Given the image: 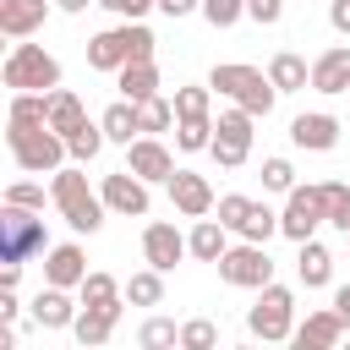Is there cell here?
<instances>
[{
    "instance_id": "6da1fadb",
    "label": "cell",
    "mask_w": 350,
    "mask_h": 350,
    "mask_svg": "<svg viewBox=\"0 0 350 350\" xmlns=\"http://www.w3.org/2000/svg\"><path fill=\"white\" fill-rule=\"evenodd\" d=\"M49 202L60 208V219L77 230V235H93L98 224H104V197L88 186V175H82V164H60L55 170V180H49Z\"/></svg>"
},
{
    "instance_id": "7a4b0ae2",
    "label": "cell",
    "mask_w": 350,
    "mask_h": 350,
    "mask_svg": "<svg viewBox=\"0 0 350 350\" xmlns=\"http://www.w3.org/2000/svg\"><path fill=\"white\" fill-rule=\"evenodd\" d=\"M5 148H11L16 170H27V175H55L60 164H71V148L49 120H38V126H11L5 120Z\"/></svg>"
},
{
    "instance_id": "3957f363",
    "label": "cell",
    "mask_w": 350,
    "mask_h": 350,
    "mask_svg": "<svg viewBox=\"0 0 350 350\" xmlns=\"http://www.w3.org/2000/svg\"><path fill=\"white\" fill-rule=\"evenodd\" d=\"M208 88L219 93V98H230V104H241V109H252L257 120L279 104V88H273V77L268 71H257V66H241V60H224V66H213L208 71Z\"/></svg>"
},
{
    "instance_id": "277c9868",
    "label": "cell",
    "mask_w": 350,
    "mask_h": 350,
    "mask_svg": "<svg viewBox=\"0 0 350 350\" xmlns=\"http://www.w3.org/2000/svg\"><path fill=\"white\" fill-rule=\"evenodd\" d=\"M0 82H5L11 93H49V88H60V60H55L44 44L16 38L11 55H5V66H0Z\"/></svg>"
},
{
    "instance_id": "5b68a950",
    "label": "cell",
    "mask_w": 350,
    "mask_h": 350,
    "mask_svg": "<svg viewBox=\"0 0 350 350\" xmlns=\"http://www.w3.org/2000/svg\"><path fill=\"white\" fill-rule=\"evenodd\" d=\"M246 334L262 339V345H284L295 334V290L290 284H262L257 290V306L246 312Z\"/></svg>"
},
{
    "instance_id": "8992f818",
    "label": "cell",
    "mask_w": 350,
    "mask_h": 350,
    "mask_svg": "<svg viewBox=\"0 0 350 350\" xmlns=\"http://www.w3.org/2000/svg\"><path fill=\"white\" fill-rule=\"evenodd\" d=\"M44 208H22V202H0V262H27L33 252H49L44 235Z\"/></svg>"
},
{
    "instance_id": "52a82bcc",
    "label": "cell",
    "mask_w": 350,
    "mask_h": 350,
    "mask_svg": "<svg viewBox=\"0 0 350 350\" xmlns=\"http://www.w3.org/2000/svg\"><path fill=\"white\" fill-rule=\"evenodd\" d=\"M252 126H257V115L241 109V104H230V109L213 120V142H208V153H213L219 170H241V164L252 159V137H257Z\"/></svg>"
},
{
    "instance_id": "ba28073f",
    "label": "cell",
    "mask_w": 350,
    "mask_h": 350,
    "mask_svg": "<svg viewBox=\"0 0 350 350\" xmlns=\"http://www.w3.org/2000/svg\"><path fill=\"white\" fill-rule=\"evenodd\" d=\"M213 268H219V279H224L230 290H262V284H273V257H268V246H257V241L230 246Z\"/></svg>"
},
{
    "instance_id": "9c48e42d",
    "label": "cell",
    "mask_w": 350,
    "mask_h": 350,
    "mask_svg": "<svg viewBox=\"0 0 350 350\" xmlns=\"http://www.w3.org/2000/svg\"><path fill=\"white\" fill-rule=\"evenodd\" d=\"M317 224H328L317 186H290V191H284V208H279V235L301 246V241L317 235Z\"/></svg>"
},
{
    "instance_id": "30bf717a",
    "label": "cell",
    "mask_w": 350,
    "mask_h": 350,
    "mask_svg": "<svg viewBox=\"0 0 350 350\" xmlns=\"http://www.w3.org/2000/svg\"><path fill=\"white\" fill-rule=\"evenodd\" d=\"M98 197H104V208L120 213V219H148V180H142L137 170L104 175V180H98Z\"/></svg>"
},
{
    "instance_id": "8fae6325",
    "label": "cell",
    "mask_w": 350,
    "mask_h": 350,
    "mask_svg": "<svg viewBox=\"0 0 350 350\" xmlns=\"http://www.w3.org/2000/svg\"><path fill=\"white\" fill-rule=\"evenodd\" d=\"M126 170H137L148 186H170V175H175V153H170L159 137H137V142H126Z\"/></svg>"
},
{
    "instance_id": "7c38bea8",
    "label": "cell",
    "mask_w": 350,
    "mask_h": 350,
    "mask_svg": "<svg viewBox=\"0 0 350 350\" xmlns=\"http://www.w3.org/2000/svg\"><path fill=\"white\" fill-rule=\"evenodd\" d=\"M180 257H191L186 235H180L175 224H164V219H148V224H142V262H153V268L170 273Z\"/></svg>"
},
{
    "instance_id": "4fadbf2b",
    "label": "cell",
    "mask_w": 350,
    "mask_h": 350,
    "mask_svg": "<svg viewBox=\"0 0 350 350\" xmlns=\"http://www.w3.org/2000/svg\"><path fill=\"white\" fill-rule=\"evenodd\" d=\"M170 202H175V213H186V219H202V213H213V186H208V175H197V170H175L170 175Z\"/></svg>"
},
{
    "instance_id": "5bb4252c",
    "label": "cell",
    "mask_w": 350,
    "mask_h": 350,
    "mask_svg": "<svg viewBox=\"0 0 350 350\" xmlns=\"http://www.w3.org/2000/svg\"><path fill=\"white\" fill-rule=\"evenodd\" d=\"M350 328H345V317L334 312V306H317V312H306V323H295V350H334L339 339H345Z\"/></svg>"
},
{
    "instance_id": "9a60e30c",
    "label": "cell",
    "mask_w": 350,
    "mask_h": 350,
    "mask_svg": "<svg viewBox=\"0 0 350 350\" xmlns=\"http://www.w3.org/2000/svg\"><path fill=\"white\" fill-rule=\"evenodd\" d=\"M290 142H295L301 153H328V148H339V120H334L328 109L295 115V120H290Z\"/></svg>"
},
{
    "instance_id": "2e32d148",
    "label": "cell",
    "mask_w": 350,
    "mask_h": 350,
    "mask_svg": "<svg viewBox=\"0 0 350 350\" xmlns=\"http://www.w3.org/2000/svg\"><path fill=\"white\" fill-rule=\"evenodd\" d=\"M82 279H88V252H82L77 241H60V246L44 252V284H66V290H77Z\"/></svg>"
},
{
    "instance_id": "e0dca14e",
    "label": "cell",
    "mask_w": 350,
    "mask_h": 350,
    "mask_svg": "<svg viewBox=\"0 0 350 350\" xmlns=\"http://www.w3.org/2000/svg\"><path fill=\"white\" fill-rule=\"evenodd\" d=\"M312 93H350V44H334L312 60Z\"/></svg>"
},
{
    "instance_id": "ac0fdd59",
    "label": "cell",
    "mask_w": 350,
    "mask_h": 350,
    "mask_svg": "<svg viewBox=\"0 0 350 350\" xmlns=\"http://www.w3.org/2000/svg\"><path fill=\"white\" fill-rule=\"evenodd\" d=\"M49 11H55V0H0V33L5 38H33Z\"/></svg>"
},
{
    "instance_id": "d6986e66",
    "label": "cell",
    "mask_w": 350,
    "mask_h": 350,
    "mask_svg": "<svg viewBox=\"0 0 350 350\" xmlns=\"http://www.w3.org/2000/svg\"><path fill=\"white\" fill-rule=\"evenodd\" d=\"M77 312H82V306L71 301L66 284H44V290L33 295V323H38V328H71Z\"/></svg>"
},
{
    "instance_id": "ffe728a7",
    "label": "cell",
    "mask_w": 350,
    "mask_h": 350,
    "mask_svg": "<svg viewBox=\"0 0 350 350\" xmlns=\"http://www.w3.org/2000/svg\"><path fill=\"white\" fill-rule=\"evenodd\" d=\"M126 60H131L126 22H120V27H104V33H93V38H88V66H93V71H120Z\"/></svg>"
},
{
    "instance_id": "44dd1931",
    "label": "cell",
    "mask_w": 350,
    "mask_h": 350,
    "mask_svg": "<svg viewBox=\"0 0 350 350\" xmlns=\"http://www.w3.org/2000/svg\"><path fill=\"white\" fill-rule=\"evenodd\" d=\"M120 306H126V301H120ZM120 306H82V312H77V323H71L77 345H82V350L109 345V334H115V323H120Z\"/></svg>"
},
{
    "instance_id": "7402d4cb",
    "label": "cell",
    "mask_w": 350,
    "mask_h": 350,
    "mask_svg": "<svg viewBox=\"0 0 350 350\" xmlns=\"http://www.w3.org/2000/svg\"><path fill=\"white\" fill-rule=\"evenodd\" d=\"M295 279L306 284V290H323L328 279H334V252L312 235V241H301V252H295Z\"/></svg>"
},
{
    "instance_id": "603a6c76",
    "label": "cell",
    "mask_w": 350,
    "mask_h": 350,
    "mask_svg": "<svg viewBox=\"0 0 350 350\" xmlns=\"http://www.w3.org/2000/svg\"><path fill=\"white\" fill-rule=\"evenodd\" d=\"M186 246H191V257L197 262H219L224 252H230V230L219 224V219H191V235H186Z\"/></svg>"
},
{
    "instance_id": "cb8c5ba5",
    "label": "cell",
    "mask_w": 350,
    "mask_h": 350,
    "mask_svg": "<svg viewBox=\"0 0 350 350\" xmlns=\"http://www.w3.org/2000/svg\"><path fill=\"white\" fill-rule=\"evenodd\" d=\"M115 88H120V98L142 104V98L159 93V66H153V60H126V66L115 71Z\"/></svg>"
},
{
    "instance_id": "d4e9b609",
    "label": "cell",
    "mask_w": 350,
    "mask_h": 350,
    "mask_svg": "<svg viewBox=\"0 0 350 350\" xmlns=\"http://www.w3.org/2000/svg\"><path fill=\"white\" fill-rule=\"evenodd\" d=\"M268 77H273L279 93H301V88H312V66H306L295 49H279V55L268 60Z\"/></svg>"
},
{
    "instance_id": "484cf974",
    "label": "cell",
    "mask_w": 350,
    "mask_h": 350,
    "mask_svg": "<svg viewBox=\"0 0 350 350\" xmlns=\"http://www.w3.org/2000/svg\"><path fill=\"white\" fill-rule=\"evenodd\" d=\"M98 126H104V137H109V142H120V148L142 137V126H137V104H131V98H115V104L98 115Z\"/></svg>"
},
{
    "instance_id": "4316f807",
    "label": "cell",
    "mask_w": 350,
    "mask_h": 350,
    "mask_svg": "<svg viewBox=\"0 0 350 350\" xmlns=\"http://www.w3.org/2000/svg\"><path fill=\"white\" fill-rule=\"evenodd\" d=\"M77 295H82V306H120L126 301V284L115 273H104V268H88V279L77 284Z\"/></svg>"
},
{
    "instance_id": "83f0119b",
    "label": "cell",
    "mask_w": 350,
    "mask_h": 350,
    "mask_svg": "<svg viewBox=\"0 0 350 350\" xmlns=\"http://www.w3.org/2000/svg\"><path fill=\"white\" fill-rule=\"evenodd\" d=\"M88 120V109H82V98L71 93V88H49V126L60 131V137H71L77 126Z\"/></svg>"
},
{
    "instance_id": "f1b7e54d",
    "label": "cell",
    "mask_w": 350,
    "mask_h": 350,
    "mask_svg": "<svg viewBox=\"0 0 350 350\" xmlns=\"http://www.w3.org/2000/svg\"><path fill=\"white\" fill-rule=\"evenodd\" d=\"M137 126H142V137H159V131H170V126H175V98H164V93L142 98V104H137Z\"/></svg>"
},
{
    "instance_id": "f546056e",
    "label": "cell",
    "mask_w": 350,
    "mask_h": 350,
    "mask_svg": "<svg viewBox=\"0 0 350 350\" xmlns=\"http://www.w3.org/2000/svg\"><path fill=\"white\" fill-rule=\"evenodd\" d=\"M104 142H109V137H104V126H98V120H82V126L66 137V148H71V164H93V159L104 153Z\"/></svg>"
},
{
    "instance_id": "4dcf8cb0",
    "label": "cell",
    "mask_w": 350,
    "mask_h": 350,
    "mask_svg": "<svg viewBox=\"0 0 350 350\" xmlns=\"http://www.w3.org/2000/svg\"><path fill=\"white\" fill-rule=\"evenodd\" d=\"M126 301H131V306H159V301H164V268L148 262L142 273H131V279H126Z\"/></svg>"
},
{
    "instance_id": "1f68e13d",
    "label": "cell",
    "mask_w": 350,
    "mask_h": 350,
    "mask_svg": "<svg viewBox=\"0 0 350 350\" xmlns=\"http://www.w3.org/2000/svg\"><path fill=\"white\" fill-rule=\"evenodd\" d=\"M317 197H323V213H328V224L350 235V186H345V180H317Z\"/></svg>"
},
{
    "instance_id": "d6a6232c",
    "label": "cell",
    "mask_w": 350,
    "mask_h": 350,
    "mask_svg": "<svg viewBox=\"0 0 350 350\" xmlns=\"http://www.w3.org/2000/svg\"><path fill=\"white\" fill-rule=\"evenodd\" d=\"M208 142H213V115L175 120V148H180V153H208Z\"/></svg>"
},
{
    "instance_id": "836d02e7",
    "label": "cell",
    "mask_w": 350,
    "mask_h": 350,
    "mask_svg": "<svg viewBox=\"0 0 350 350\" xmlns=\"http://www.w3.org/2000/svg\"><path fill=\"white\" fill-rule=\"evenodd\" d=\"M191 115H213V88L208 82L175 88V120H191Z\"/></svg>"
},
{
    "instance_id": "e575fe53",
    "label": "cell",
    "mask_w": 350,
    "mask_h": 350,
    "mask_svg": "<svg viewBox=\"0 0 350 350\" xmlns=\"http://www.w3.org/2000/svg\"><path fill=\"white\" fill-rule=\"evenodd\" d=\"M279 235V213L268 208V202H252V213H246V224H241V241H257V246H268Z\"/></svg>"
},
{
    "instance_id": "d590c367",
    "label": "cell",
    "mask_w": 350,
    "mask_h": 350,
    "mask_svg": "<svg viewBox=\"0 0 350 350\" xmlns=\"http://www.w3.org/2000/svg\"><path fill=\"white\" fill-rule=\"evenodd\" d=\"M137 345H142V350H170V345H180V323H170V317H148V323L137 328Z\"/></svg>"
},
{
    "instance_id": "8d00e7d4",
    "label": "cell",
    "mask_w": 350,
    "mask_h": 350,
    "mask_svg": "<svg viewBox=\"0 0 350 350\" xmlns=\"http://www.w3.org/2000/svg\"><path fill=\"white\" fill-rule=\"evenodd\" d=\"M213 213H219V224H224L230 235H241V224H246V213H252V197L230 191V197H219V202H213Z\"/></svg>"
},
{
    "instance_id": "74e56055",
    "label": "cell",
    "mask_w": 350,
    "mask_h": 350,
    "mask_svg": "<svg viewBox=\"0 0 350 350\" xmlns=\"http://www.w3.org/2000/svg\"><path fill=\"white\" fill-rule=\"evenodd\" d=\"M213 345H219V328H213L208 317L180 323V350H213Z\"/></svg>"
},
{
    "instance_id": "f35d334b",
    "label": "cell",
    "mask_w": 350,
    "mask_h": 350,
    "mask_svg": "<svg viewBox=\"0 0 350 350\" xmlns=\"http://www.w3.org/2000/svg\"><path fill=\"white\" fill-rule=\"evenodd\" d=\"M262 186H268V191H290V186H295V164H290L284 153L262 159Z\"/></svg>"
},
{
    "instance_id": "ab89813d",
    "label": "cell",
    "mask_w": 350,
    "mask_h": 350,
    "mask_svg": "<svg viewBox=\"0 0 350 350\" xmlns=\"http://www.w3.org/2000/svg\"><path fill=\"white\" fill-rule=\"evenodd\" d=\"M202 16H208V27H235L246 16V0H202Z\"/></svg>"
},
{
    "instance_id": "60d3db41",
    "label": "cell",
    "mask_w": 350,
    "mask_h": 350,
    "mask_svg": "<svg viewBox=\"0 0 350 350\" xmlns=\"http://www.w3.org/2000/svg\"><path fill=\"white\" fill-rule=\"evenodd\" d=\"M126 38H131V60H153V27L148 22H126Z\"/></svg>"
},
{
    "instance_id": "b9f144b4",
    "label": "cell",
    "mask_w": 350,
    "mask_h": 350,
    "mask_svg": "<svg viewBox=\"0 0 350 350\" xmlns=\"http://www.w3.org/2000/svg\"><path fill=\"white\" fill-rule=\"evenodd\" d=\"M5 202H22V208H44V186H38V180H11V186H5Z\"/></svg>"
},
{
    "instance_id": "7bdbcfd3",
    "label": "cell",
    "mask_w": 350,
    "mask_h": 350,
    "mask_svg": "<svg viewBox=\"0 0 350 350\" xmlns=\"http://www.w3.org/2000/svg\"><path fill=\"white\" fill-rule=\"evenodd\" d=\"M284 5H290V0H246V16H252L257 27H273V22L284 16Z\"/></svg>"
},
{
    "instance_id": "ee69618b",
    "label": "cell",
    "mask_w": 350,
    "mask_h": 350,
    "mask_svg": "<svg viewBox=\"0 0 350 350\" xmlns=\"http://www.w3.org/2000/svg\"><path fill=\"white\" fill-rule=\"evenodd\" d=\"M98 5H104V11H115L120 22H142V16H148L159 0H98Z\"/></svg>"
},
{
    "instance_id": "f6af8a7d",
    "label": "cell",
    "mask_w": 350,
    "mask_h": 350,
    "mask_svg": "<svg viewBox=\"0 0 350 350\" xmlns=\"http://www.w3.org/2000/svg\"><path fill=\"white\" fill-rule=\"evenodd\" d=\"M159 11L180 22V16H191V11H202V0H159Z\"/></svg>"
},
{
    "instance_id": "bcb514c9",
    "label": "cell",
    "mask_w": 350,
    "mask_h": 350,
    "mask_svg": "<svg viewBox=\"0 0 350 350\" xmlns=\"http://www.w3.org/2000/svg\"><path fill=\"white\" fill-rule=\"evenodd\" d=\"M328 22H334V33L350 38V0H334V5H328Z\"/></svg>"
},
{
    "instance_id": "7dc6e473",
    "label": "cell",
    "mask_w": 350,
    "mask_h": 350,
    "mask_svg": "<svg viewBox=\"0 0 350 350\" xmlns=\"http://www.w3.org/2000/svg\"><path fill=\"white\" fill-rule=\"evenodd\" d=\"M16 312H22L16 306V290H0V323H16Z\"/></svg>"
},
{
    "instance_id": "c3c4849f",
    "label": "cell",
    "mask_w": 350,
    "mask_h": 350,
    "mask_svg": "<svg viewBox=\"0 0 350 350\" xmlns=\"http://www.w3.org/2000/svg\"><path fill=\"white\" fill-rule=\"evenodd\" d=\"M334 312H339V317H345V328H350V284H339V290H334Z\"/></svg>"
},
{
    "instance_id": "681fc988",
    "label": "cell",
    "mask_w": 350,
    "mask_h": 350,
    "mask_svg": "<svg viewBox=\"0 0 350 350\" xmlns=\"http://www.w3.org/2000/svg\"><path fill=\"white\" fill-rule=\"evenodd\" d=\"M16 279H22V262H5L0 268V290H16Z\"/></svg>"
},
{
    "instance_id": "f907efd6",
    "label": "cell",
    "mask_w": 350,
    "mask_h": 350,
    "mask_svg": "<svg viewBox=\"0 0 350 350\" xmlns=\"http://www.w3.org/2000/svg\"><path fill=\"white\" fill-rule=\"evenodd\" d=\"M88 5H98V0H55V11H66V16H77V11H88Z\"/></svg>"
},
{
    "instance_id": "816d5d0a",
    "label": "cell",
    "mask_w": 350,
    "mask_h": 350,
    "mask_svg": "<svg viewBox=\"0 0 350 350\" xmlns=\"http://www.w3.org/2000/svg\"><path fill=\"white\" fill-rule=\"evenodd\" d=\"M345 241H350V235H345Z\"/></svg>"
}]
</instances>
